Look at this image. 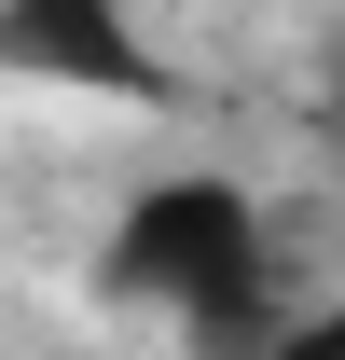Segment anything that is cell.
Masks as SVG:
<instances>
[{"mask_svg": "<svg viewBox=\"0 0 345 360\" xmlns=\"http://www.w3.org/2000/svg\"><path fill=\"white\" fill-rule=\"evenodd\" d=\"M0 70H42V84H97V97H152V84H166L125 0H0Z\"/></svg>", "mask_w": 345, "mask_h": 360, "instance_id": "2", "label": "cell"}, {"mask_svg": "<svg viewBox=\"0 0 345 360\" xmlns=\"http://www.w3.org/2000/svg\"><path fill=\"white\" fill-rule=\"evenodd\" d=\"M235 360H345V305H304V319H262Z\"/></svg>", "mask_w": 345, "mask_h": 360, "instance_id": "3", "label": "cell"}, {"mask_svg": "<svg viewBox=\"0 0 345 360\" xmlns=\"http://www.w3.org/2000/svg\"><path fill=\"white\" fill-rule=\"evenodd\" d=\"M97 291L111 305H166L208 360H235L276 319V236H262V194L221 167H180V180H138L111 250H97Z\"/></svg>", "mask_w": 345, "mask_h": 360, "instance_id": "1", "label": "cell"}]
</instances>
